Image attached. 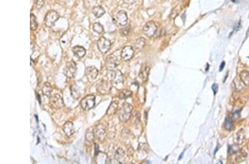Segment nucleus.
<instances>
[{
    "label": "nucleus",
    "mask_w": 249,
    "mask_h": 164,
    "mask_svg": "<svg viewBox=\"0 0 249 164\" xmlns=\"http://www.w3.org/2000/svg\"><path fill=\"white\" fill-rule=\"evenodd\" d=\"M133 111V106L124 102L119 111V118L122 122H126L130 119Z\"/></svg>",
    "instance_id": "obj_1"
},
{
    "label": "nucleus",
    "mask_w": 249,
    "mask_h": 164,
    "mask_svg": "<svg viewBox=\"0 0 249 164\" xmlns=\"http://www.w3.org/2000/svg\"><path fill=\"white\" fill-rule=\"evenodd\" d=\"M120 63V59L115 53L110 55L106 59V67L109 70H113Z\"/></svg>",
    "instance_id": "obj_2"
},
{
    "label": "nucleus",
    "mask_w": 249,
    "mask_h": 164,
    "mask_svg": "<svg viewBox=\"0 0 249 164\" xmlns=\"http://www.w3.org/2000/svg\"><path fill=\"white\" fill-rule=\"evenodd\" d=\"M95 105V96L90 94L83 98L81 100L80 105L85 111H89L93 108Z\"/></svg>",
    "instance_id": "obj_3"
},
{
    "label": "nucleus",
    "mask_w": 249,
    "mask_h": 164,
    "mask_svg": "<svg viewBox=\"0 0 249 164\" xmlns=\"http://www.w3.org/2000/svg\"><path fill=\"white\" fill-rule=\"evenodd\" d=\"M112 87V84L106 80H100L97 83L96 89L97 92L101 94H108Z\"/></svg>",
    "instance_id": "obj_4"
},
{
    "label": "nucleus",
    "mask_w": 249,
    "mask_h": 164,
    "mask_svg": "<svg viewBox=\"0 0 249 164\" xmlns=\"http://www.w3.org/2000/svg\"><path fill=\"white\" fill-rule=\"evenodd\" d=\"M77 64L73 61L69 62L63 69V73L69 78H73L77 73Z\"/></svg>",
    "instance_id": "obj_5"
},
{
    "label": "nucleus",
    "mask_w": 249,
    "mask_h": 164,
    "mask_svg": "<svg viewBox=\"0 0 249 164\" xmlns=\"http://www.w3.org/2000/svg\"><path fill=\"white\" fill-rule=\"evenodd\" d=\"M109 71L108 75L112 83L115 84L122 83L124 81V76L120 71L119 70Z\"/></svg>",
    "instance_id": "obj_6"
},
{
    "label": "nucleus",
    "mask_w": 249,
    "mask_h": 164,
    "mask_svg": "<svg viewBox=\"0 0 249 164\" xmlns=\"http://www.w3.org/2000/svg\"><path fill=\"white\" fill-rule=\"evenodd\" d=\"M59 18L58 13L55 11H50L47 13L44 18L45 24L48 27H52Z\"/></svg>",
    "instance_id": "obj_7"
},
{
    "label": "nucleus",
    "mask_w": 249,
    "mask_h": 164,
    "mask_svg": "<svg viewBox=\"0 0 249 164\" xmlns=\"http://www.w3.org/2000/svg\"><path fill=\"white\" fill-rule=\"evenodd\" d=\"M50 104L55 109H60L64 106L62 97L57 94H55L50 97Z\"/></svg>",
    "instance_id": "obj_8"
},
{
    "label": "nucleus",
    "mask_w": 249,
    "mask_h": 164,
    "mask_svg": "<svg viewBox=\"0 0 249 164\" xmlns=\"http://www.w3.org/2000/svg\"><path fill=\"white\" fill-rule=\"evenodd\" d=\"M157 26L155 22L150 21L147 22L144 26L142 29V31L144 35H146L148 37H152L157 31Z\"/></svg>",
    "instance_id": "obj_9"
},
{
    "label": "nucleus",
    "mask_w": 249,
    "mask_h": 164,
    "mask_svg": "<svg viewBox=\"0 0 249 164\" xmlns=\"http://www.w3.org/2000/svg\"><path fill=\"white\" fill-rule=\"evenodd\" d=\"M97 47L102 53L105 54L110 50L111 42L109 39L105 37H101L97 41Z\"/></svg>",
    "instance_id": "obj_10"
},
{
    "label": "nucleus",
    "mask_w": 249,
    "mask_h": 164,
    "mask_svg": "<svg viewBox=\"0 0 249 164\" xmlns=\"http://www.w3.org/2000/svg\"><path fill=\"white\" fill-rule=\"evenodd\" d=\"M134 51L131 46H125L121 52V58L124 61H128L133 58Z\"/></svg>",
    "instance_id": "obj_11"
},
{
    "label": "nucleus",
    "mask_w": 249,
    "mask_h": 164,
    "mask_svg": "<svg viewBox=\"0 0 249 164\" xmlns=\"http://www.w3.org/2000/svg\"><path fill=\"white\" fill-rule=\"evenodd\" d=\"M95 137L100 141H103L105 138L106 130L105 127L102 124H99L96 126L94 130Z\"/></svg>",
    "instance_id": "obj_12"
},
{
    "label": "nucleus",
    "mask_w": 249,
    "mask_h": 164,
    "mask_svg": "<svg viewBox=\"0 0 249 164\" xmlns=\"http://www.w3.org/2000/svg\"><path fill=\"white\" fill-rule=\"evenodd\" d=\"M127 15L125 11H120L117 13L116 20L117 23L121 26H125L127 23Z\"/></svg>",
    "instance_id": "obj_13"
},
{
    "label": "nucleus",
    "mask_w": 249,
    "mask_h": 164,
    "mask_svg": "<svg viewBox=\"0 0 249 164\" xmlns=\"http://www.w3.org/2000/svg\"><path fill=\"white\" fill-rule=\"evenodd\" d=\"M63 130L66 137H71L75 133L74 124L71 122H66L63 126Z\"/></svg>",
    "instance_id": "obj_14"
},
{
    "label": "nucleus",
    "mask_w": 249,
    "mask_h": 164,
    "mask_svg": "<svg viewBox=\"0 0 249 164\" xmlns=\"http://www.w3.org/2000/svg\"><path fill=\"white\" fill-rule=\"evenodd\" d=\"M85 75L89 80H95L97 78L99 71L94 66L87 67L85 69Z\"/></svg>",
    "instance_id": "obj_15"
},
{
    "label": "nucleus",
    "mask_w": 249,
    "mask_h": 164,
    "mask_svg": "<svg viewBox=\"0 0 249 164\" xmlns=\"http://www.w3.org/2000/svg\"><path fill=\"white\" fill-rule=\"evenodd\" d=\"M150 71V67H149L147 64H144L142 66L139 73V77L142 81L144 82L147 80Z\"/></svg>",
    "instance_id": "obj_16"
},
{
    "label": "nucleus",
    "mask_w": 249,
    "mask_h": 164,
    "mask_svg": "<svg viewBox=\"0 0 249 164\" xmlns=\"http://www.w3.org/2000/svg\"><path fill=\"white\" fill-rule=\"evenodd\" d=\"M74 54L79 58H83L86 54V50L84 47L81 46H75L72 49Z\"/></svg>",
    "instance_id": "obj_17"
},
{
    "label": "nucleus",
    "mask_w": 249,
    "mask_h": 164,
    "mask_svg": "<svg viewBox=\"0 0 249 164\" xmlns=\"http://www.w3.org/2000/svg\"><path fill=\"white\" fill-rule=\"evenodd\" d=\"M115 158L120 163H124L125 159V153L124 150L121 148L117 149L115 154Z\"/></svg>",
    "instance_id": "obj_18"
},
{
    "label": "nucleus",
    "mask_w": 249,
    "mask_h": 164,
    "mask_svg": "<svg viewBox=\"0 0 249 164\" xmlns=\"http://www.w3.org/2000/svg\"><path fill=\"white\" fill-rule=\"evenodd\" d=\"M117 108H118V103L116 101L111 102L106 111V114L109 116L114 114L116 112Z\"/></svg>",
    "instance_id": "obj_19"
},
{
    "label": "nucleus",
    "mask_w": 249,
    "mask_h": 164,
    "mask_svg": "<svg viewBox=\"0 0 249 164\" xmlns=\"http://www.w3.org/2000/svg\"><path fill=\"white\" fill-rule=\"evenodd\" d=\"M94 15L97 18H100L105 14V11L104 8L101 6H97L94 7L93 9Z\"/></svg>",
    "instance_id": "obj_20"
},
{
    "label": "nucleus",
    "mask_w": 249,
    "mask_h": 164,
    "mask_svg": "<svg viewBox=\"0 0 249 164\" xmlns=\"http://www.w3.org/2000/svg\"><path fill=\"white\" fill-rule=\"evenodd\" d=\"M242 131H243V129L240 130L235 134V137H234V141L236 144H241L243 143V141L244 139V134Z\"/></svg>",
    "instance_id": "obj_21"
},
{
    "label": "nucleus",
    "mask_w": 249,
    "mask_h": 164,
    "mask_svg": "<svg viewBox=\"0 0 249 164\" xmlns=\"http://www.w3.org/2000/svg\"><path fill=\"white\" fill-rule=\"evenodd\" d=\"M52 90L53 89L50 83L48 82L44 83L42 89V91L44 95L48 97H49L51 96V93L52 92Z\"/></svg>",
    "instance_id": "obj_22"
},
{
    "label": "nucleus",
    "mask_w": 249,
    "mask_h": 164,
    "mask_svg": "<svg viewBox=\"0 0 249 164\" xmlns=\"http://www.w3.org/2000/svg\"><path fill=\"white\" fill-rule=\"evenodd\" d=\"M240 79L245 85H249V72L248 71H242L240 74Z\"/></svg>",
    "instance_id": "obj_23"
},
{
    "label": "nucleus",
    "mask_w": 249,
    "mask_h": 164,
    "mask_svg": "<svg viewBox=\"0 0 249 164\" xmlns=\"http://www.w3.org/2000/svg\"><path fill=\"white\" fill-rule=\"evenodd\" d=\"M79 88L76 85H73L70 87L71 94L74 99H78L81 96V93L79 91Z\"/></svg>",
    "instance_id": "obj_24"
},
{
    "label": "nucleus",
    "mask_w": 249,
    "mask_h": 164,
    "mask_svg": "<svg viewBox=\"0 0 249 164\" xmlns=\"http://www.w3.org/2000/svg\"><path fill=\"white\" fill-rule=\"evenodd\" d=\"M146 45V40L144 38H140L137 39L135 44V48L137 51H141Z\"/></svg>",
    "instance_id": "obj_25"
},
{
    "label": "nucleus",
    "mask_w": 249,
    "mask_h": 164,
    "mask_svg": "<svg viewBox=\"0 0 249 164\" xmlns=\"http://www.w3.org/2000/svg\"><path fill=\"white\" fill-rule=\"evenodd\" d=\"M224 127L227 130L231 131L233 130L234 128V121L232 118L229 117L226 118L225 121L224 122Z\"/></svg>",
    "instance_id": "obj_26"
},
{
    "label": "nucleus",
    "mask_w": 249,
    "mask_h": 164,
    "mask_svg": "<svg viewBox=\"0 0 249 164\" xmlns=\"http://www.w3.org/2000/svg\"><path fill=\"white\" fill-rule=\"evenodd\" d=\"M38 27V23L36 20L35 16L33 14L31 13L30 15V28L31 31H35Z\"/></svg>",
    "instance_id": "obj_27"
},
{
    "label": "nucleus",
    "mask_w": 249,
    "mask_h": 164,
    "mask_svg": "<svg viewBox=\"0 0 249 164\" xmlns=\"http://www.w3.org/2000/svg\"><path fill=\"white\" fill-rule=\"evenodd\" d=\"M132 92L130 90H124L121 92L119 97L120 99H126L132 96Z\"/></svg>",
    "instance_id": "obj_28"
},
{
    "label": "nucleus",
    "mask_w": 249,
    "mask_h": 164,
    "mask_svg": "<svg viewBox=\"0 0 249 164\" xmlns=\"http://www.w3.org/2000/svg\"><path fill=\"white\" fill-rule=\"evenodd\" d=\"M93 30L98 34H101L104 31V28L101 24L97 22L93 24Z\"/></svg>",
    "instance_id": "obj_29"
},
{
    "label": "nucleus",
    "mask_w": 249,
    "mask_h": 164,
    "mask_svg": "<svg viewBox=\"0 0 249 164\" xmlns=\"http://www.w3.org/2000/svg\"><path fill=\"white\" fill-rule=\"evenodd\" d=\"M179 12H180V8H179V6H177L175 8H173L171 13V15H170V17L172 19H175V17L178 15Z\"/></svg>",
    "instance_id": "obj_30"
},
{
    "label": "nucleus",
    "mask_w": 249,
    "mask_h": 164,
    "mask_svg": "<svg viewBox=\"0 0 249 164\" xmlns=\"http://www.w3.org/2000/svg\"><path fill=\"white\" fill-rule=\"evenodd\" d=\"M95 137V135L93 132L90 131L89 129H88L86 132L85 134L86 140L88 141H93Z\"/></svg>",
    "instance_id": "obj_31"
},
{
    "label": "nucleus",
    "mask_w": 249,
    "mask_h": 164,
    "mask_svg": "<svg viewBox=\"0 0 249 164\" xmlns=\"http://www.w3.org/2000/svg\"><path fill=\"white\" fill-rule=\"evenodd\" d=\"M240 81H238L237 82H235V87H236V90H238L239 91H241L242 89H243V88H244V85H242V84H241V83H240Z\"/></svg>",
    "instance_id": "obj_32"
},
{
    "label": "nucleus",
    "mask_w": 249,
    "mask_h": 164,
    "mask_svg": "<svg viewBox=\"0 0 249 164\" xmlns=\"http://www.w3.org/2000/svg\"><path fill=\"white\" fill-rule=\"evenodd\" d=\"M129 26H127L121 29L120 31L122 35H127L129 33Z\"/></svg>",
    "instance_id": "obj_33"
},
{
    "label": "nucleus",
    "mask_w": 249,
    "mask_h": 164,
    "mask_svg": "<svg viewBox=\"0 0 249 164\" xmlns=\"http://www.w3.org/2000/svg\"><path fill=\"white\" fill-rule=\"evenodd\" d=\"M211 89H212V90L213 91V92H214V95H215L217 93V92H218V85L217 84V83H214L213 85H212V87H211Z\"/></svg>",
    "instance_id": "obj_34"
},
{
    "label": "nucleus",
    "mask_w": 249,
    "mask_h": 164,
    "mask_svg": "<svg viewBox=\"0 0 249 164\" xmlns=\"http://www.w3.org/2000/svg\"><path fill=\"white\" fill-rule=\"evenodd\" d=\"M136 0H124L125 2L127 4H134Z\"/></svg>",
    "instance_id": "obj_35"
},
{
    "label": "nucleus",
    "mask_w": 249,
    "mask_h": 164,
    "mask_svg": "<svg viewBox=\"0 0 249 164\" xmlns=\"http://www.w3.org/2000/svg\"><path fill=\"white\" fill-rule=\"evenodd\" d=\"M225 62H222V63H221V64H220V67H219V71H222L223 69H224V67H225Z\"/></svg>",
    "instance_id": "obj_36"
},
{
    "label": "nucleus",
    "mask_w": 249,
    "mask_h": 164,
    "mask_svg": "<svg viewBox=\"0 0 249 164\" xmlns=\"http://www.w3.org/2000/svg\"><path fill=\"white\" fill-rule=\"evenodd\" d=\"M218 146H219V145H218V146H217V148L215 149V152H214V154H216V152H218V150H219V146L218 147Z\"/></svg>",
    "instance_id": "obj_37"
},
{
    "label": "nucleus",
    "mask_w": 249,
    "mask_h": 164,
    "mask_svg": "<svg viewBox=\"0 0 249 164\" xmlns=\"http://www.w3.org/2000/svg\"><path fill=\"white\" fill-rule=\"evenodd\" d=\"M183 154H184V152H183V153H182V154H181L180 156H179V160H180V159H182V157H183Z\"/></svg>",
    "instance_id": "obj_38"
},
{
    "label": "nucleus",
    "mask_w": 249,
    "mask_h": 164,
    "mask_svg": "<svg viewBox=\"0 0 249 164\" xmlns=\"http://www.w3.org/2000/svg\"><path fill=\"white\" fill-rule=\"evenodd\" d=\"M178 1H184V0H178Z\"/></svg>",
    "instance_id": "obj_39"
},
{
    "label": "nucleus",
    "mask_w": 249,
    "mask_h": 164,
    "mask_svg": "<svg viewBox=\"0 0 249 164\" xmlns=\"http://www.w3.org/2000/svg\"><path fill=\"white\" fill-rule=\"evenodd\" d=\"M248 58H249V57H248Z\"/></svg>",
    "instance_id": "obj_40"
}]
</instances>
